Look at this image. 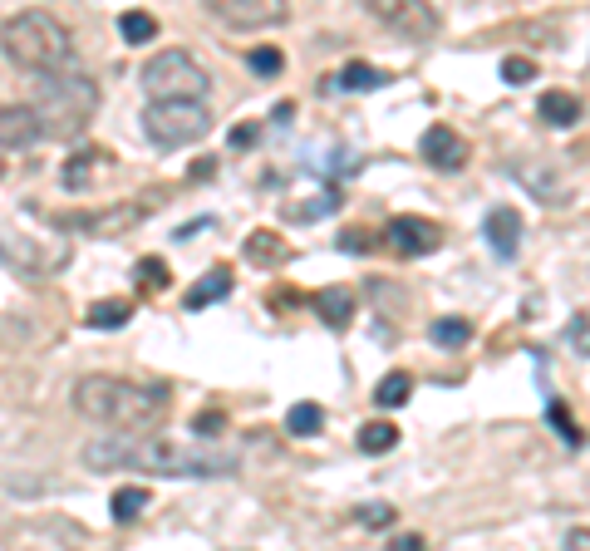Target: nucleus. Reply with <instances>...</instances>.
Instances as JSON below:
<instances>
[{
  "instance_id": "nucleus-24",
  "label": "nucleus",
  "mask_w": 590,
  "mask_h": 551,
  "mask_svg": "<svg viewBox=\"0 0 590 551\" xmlns=\"http://www.w3.org/2000/svg\"><path fill=\"white\" fill-rule=\"evenodd\" d=\"M320 429H325V409L320 404H295L286 414V433H295V438H315Z\"/></svg>"
},
{
  "instance_id": "nucleus-5",
  "label": "nucleus",
  "mask_w": 590,
  "mask_h": 551,
  "mask_svg": "<svg viewBox=\"0 0 590 551\" xmlns=\"http://www.w3.org/2000/svg\"><path fill=\"white\" fill-rule=\"evenodd\" d=\"M138 123H143L148 143H158V148H187V143H197V138L212 133V109H207V99H148Z\"/></svg>"
},
{
  "instance_id": "nucleus-9",
  "label": "nucleus",
  "mask_w": 590,
  "mask_h": 551,
  "mask_svg": "<svg viewBox=\"0 0 590 551\" xmlns=\"http://www.w3.org/2000/svg\"><path fill=\"white\" fill-rule=\"evenodd\" d=\"M418 153H423V163L438 168V173H458V168H468V143H463V133H453L448 123L423 128Z\"/></svg>"
},
{
  "instance_id": "nucleus-37",
  "label": "nucleus",
  "mask_w": 590,
  "mask_h": 551,
  "mask_svg": "<svg viewBox=\"0 0 590 551\" xmlns=\"http://www.w3.org/2000/svg\"><path fill=\"white\" fill-rule=\"evenodd\" d=\"M566 547H590V527H576V532L566 537Z\"/></svg>"
},
{
  "instance_id": "nucleus-11",
  "label": "nucleus",
  "mask_w": 590,
  "mask_h": 551,
  "mask_svg": "<svg viewBox=\"0 0 590 551\" xmlns=\"http://www.w3.org/2000/svg\"><path fill=\"white\" fill-rule=\"evenodd\" d=\"M40 133V114L30 104H0V148H30Z\"/></svg>"
},
{
  "instance_id": "nucleus-6",
  "label": "nucleus",
  "mask_w": 590,
  "mask_h": 551,
  "mask_svg": "<svg viewBox=\"0 0 590 551\" xmlns=\"http://www.w3.org/2000/svg\"><path fill=\"white\" fill-rule=\"evenodd\" d=\"M138 84H143V99H207L212 94V74L187 50H158L138 69Z\"/></svg>"
},
{
  "instance_id": "nucleus-10",
  "label": "nucleus",
  "mask_w": 590,
  "mask_h": 551,
  "mask_svg": "<svg viewBox=\"0 0 590 551\" xmlns=\"http://www.w3.org/2000/svg\"><path fill=\"white\" fill-rule=\"evenodd\" d=\"M384 242L394 246L399 256H428V251H438L443 232H438V222H428V217H394L389 232H384Z\"/></svg>"
},
{
  "instance_id": "nucleus-20",
  "label": "nucleus",
  "mask_w": 590,
  "mask_h": 551,
  "mask_svg": "<svg viewBox=\"0 0 590 551\" xmlns=\"http://www.w3.org/2000/svg\"><path fill=\"white\" fill-rule=\"evenodd\" d=\"M128 320H133V301H94V306H89V325H94V330H123V325H128Z\"/></svg>"
},
{
  "instance_id": "nucleus-19",
  "label": "nucleus",
  "mask_w": 590,
  "mask_h": 551,
  "mask_svg": "<svg viewBox=\"0 0 590 551\" xmlns=\"http://www.w3.org/2000/svg\"><path fill=\"white\" fill-rule=\"evenodd\" d=\"M428 340H433L438 350H458V345H468L472 340V325L463 320V315H443V320L428 325Z\"/></svg>"
},
{
  "instance_id": "nucleus-21",
  "label": "nucleus",
  "mask_w": 590,
  "mask_h": 551,
  "mask_svg": "<svg viewBox=\"0 0 590 551\" xmlns=\"http://www.w3.org/2000/svg\"><path fill=\"white\" fill-rule=\"evenodd\" d=\"M143 507H148V488H118L114 497H109V512H114L118 527L138 522V517H143Z\"/></svg>"
},
{
  "instance_id": "nucleus-17",
  "label": "nucleus",
  "mask_w": 590,
  "mask_h": 551,
  "mask_svg": "<svg viewBox=\"0 0 590 551\" xmlns=\"http://www.w3.org/2000/svg\"><path fill=\"white\" fill-rule=\"evenodd\" d=\"M389 84V74L384 69H374V64H345L335 79H330V89H340V94H364V89H384Z\"/></svg>"
},
{
  "instance_id": "nucleus-2",
  "label": "nucleus",
  "mask_w": 590,
  "mask_h": 551,
  "mask_svg": "<svg viewBox=\"0 0 590 551\" xmlns=\"http://www.w3.org/2000/svg\"><path fill=\"white\" fill-rule=\"evenodd\" d=\"M168 389L163 384H138L123 374H84L74 384V409L89 424H104L118 433H148L168 414Z\"/></svg>"
},
{
  "instance_id": "nucleus-27",
  "label": "nucleus",
  "mask_w": 590,
  "mask_h": 551,
  "mask_svg": "<svg viewBox=\"0 0 590 551\" xmlns=\"http://www.w3.org/2000/svg\"><path fill=\"white\" fill-rule=\"evenodd\" d=\"M133 281H138L143 291H163V286H168V266H163V256H143V261L133 266Z\"/></svg>"
},
{
  "instance_id": "nucleus-16",
  "label": "nucleus",
  "mask_w": 590,
  "mask_h": 551,
  "mask_svg": "<svg viewBox=\"0 0 590 551\" xmlns=\"http://www.w3.org/2000/svg\"><path fill=\"white\" fill-rule=\"evenodd\" d=\"M143 207H118V212H84V217H64V227H94L99 237H118L128 222H138Z\"/></svg>"
},
{
  "instance_id": "nucleus-3",
  "label": "nucleus",
  "mask_w": 590,
  "mask_h": 551,
  "mask_svg": "<svg viewBox=\"0 0 590 551\" xmlns=\"http://www.w3.org/2000/svg\"><path fill=\"white\" fill-rule=\"evenodd\" d=\"M0 50L25 74H55V69L74 64V35L50 10H20L0 25Z\"/></svg>"
},
{
  "instance_id": "nucleus-32",
  "label": "nucleus",
  "mask_w": 590,
  "mask_h": 551,
  "mask_svg": "<svg viewBox=\"0 0 590 551\" xmlns=\"http://www.w3.org/2000/svg\"><path fill=\"white\" fill-rule=\"evenodd\" d=\"M335 246H340V251H350V256H359V251H374V232H369V227H345V232L335 237Z\"/></svg>"
},
{
  "instance_id": "nucleus-25",
  "label": "nucleus",
  "mask_w": 590,
  "mask_h": 551,
  "mask_svg": "<svg viewBox=\"0 0 590 551\" xmlns=\"http://www.w3.org/2000/svg\"><path fill=\"white\" fill-rule=\"evenodd\" d=\"M104 158V148H79L74 158H69V168H64V187L69 192H84L89 187V168Z\"/></svg>"
},
{
  "instance_id": "nucleus-31",
  "label": "nucleus",
  "mask_w": 590,
  "mask_h": 551,
  "mask_svg": "<svg viewBox=\"0 0 590 551\" xmlns=\"http://www.w3.org/2000/svg\"><path fill=\"white\" fill-rule=\"evenodd\" d=\"M546 424L561 433V438H566L571 448H581V429H576V419L566 414V404H556V399H551V404H546Z\"/></svg>"
},
{
  "instance_id": "nucleus-22",
  "label": "nucleus",
  "mask_w": 590,
  "mask_h": 551,
  "mask_svg": "<svg viewBox=\"0 0 590 551\" xmlns=\"http://www.w3.org/2000/svg\"><path fill=\"white\" fill-rule=\"evenodd\" d=\"M118 35H123L128 45H148V40L158 35V20H153L148 10H123V15H118Z\"/></svg>"
},
{
  "instance_id": "nucleus-28",
  "label": "nucleus",
  "mask_w": 590,
  "mask_h": 551,
  "mask_svg": "<svg viewBox=\"0 0 590 551\" xmlns=\"http://www.w3.org/2000/svg\"><path fill=\"white\" fill-rule=\"evenodd\" d=\"M246 256H251V261H281V256H286V242H281L276 232H256V237H246Z\"/></svg>"
},
{
  "instance_id": "nucleus-35",
  "label": "nucleus",
  "mask_w": 590,
  "mask_h": 551,
  "mask_svg": "<svg viewBox=\"0 0 590 551\" xmlns=\"http://www.w3.org/2000/svg\"><path fill=\"white\" fill-rule=\"evenodd\" d=\"M192 429L202 433V438H217V433L227 429V414H222V409H207V414H197V419H192Z\"/></svg>"
},
{
  "instance_id": "nucleus-23",
  "label": "nucleus",
  "mask_w": 590,
  "mask_h": 551,
  "mask_svg": "<svg viewBox=\"0 0 590 551\" xmlns=\"http://www.w3.org/2000/svg\"><path fill=\"white\" fill-rule=\"evenodd\" d=\"M359 448H364V453H389V448H399V429H394L389 419H369V424L359 429Z\"/></svg>"
},
{
  "instance_id": "nucleus-33",
  "label": "nucleus",
  "mask_w": 590,
  "mask_h": 551,
  "mask_svg": "<svg viewBox=\"0 0 590 551\" xmlns=\"http://www.w3.org/2000/svg\"><path fill=\"white\" fill-rule=\"evenodd\" d=\"M531 74H536V64H531L527 55H507V60H502V79H507L512 89H517V84H531Z\"/></svg>"
},
{
  "instance_id": "nucleus-38",
  "label": "nucleus",
  "mask_w": 590,
  "mask_h": 551,
  "mask_svg": "<svg viewBox=\"0 0 590 551\" xmlns=\"http://www.w3.org/2000/svg\"><path fill=\"white\" fill-rule=\"evenodd\" d=\"M418 547H423L418 537H399V542H394V551H418Z\"/></svg>"
},
{
  "instance_id": "nucleus-26",
  "label": "nucleus",
  "mask_w": 590,
  "mask_h": 551,
  "mask_svg": "<svg viewBox=\"0 0 590 551\" xmlns=\"http://www.w3.org/2000/svg\"><path fill=\"white\" fill-rule=\"evenodd\" d=\"M246 64H251V74H256V79H276V74L286 69V55H281L276 45H256V50L246 55Z\"/></svg>"
},
{
  "instance_id": "nucleus-12",
  "label": "nucleus",
  "mask_w": 590,
  "mask_h": 551,
  "mask_svg": "<svg viewBox=\"0 0 590 551\" xmlns=\"http://www.w3.org/2000/svg\"><path fill=\"white\" fill-rule=\"evenodd\" d=\"M487 246H492L502 261L517 256V246H522V212H517V207H492V212H487Z\"/></svg>"
},
{
  "instance_id": "nucleus-7",
  "label": "nucleus",
  "mask_w": 590,
  "mask_h": 551,
  "mask_svg": "<svg viewBox=\"0 0 590 551\" xmlns=\"http://www.w3.org/2000/svg\"><path fill=\"white\" fill-rule=\"evenodd\" d=\"M364 10H369L389 35L413 40V45H423V40L438 35V10H433L428 0H364Z\"/></svg>"
},
{
  "instance_id": "nucleus-14",
  "label": "nucleus",
  "mask_w": 590,
  "mask_h": 551,
  "mask_svg": "<svg viewBox=\"0 0 590 551\" xmlns=\"http://www.w3.org/2000/svg\"><path fill=\"white\" fill-rule=\"evenodd\" d=\"M310 306H315V315H320L330 330H345V325L354 320V296L345 291V286H325V291H315Z\"/></svg>"
},
{
  "instance_id": "nucleus-13",
  "label": "nucleus",
  "mask_w": 590,
  "mask_h": 551,
  "mask_svg": "<svg viewBox=\"0 0 590 551\" xmlns=\"http://www.w3.org/2000/svg\"><path fill=\"white\" fill-rule=\"evenodd\" d=\"M536 114L546 128H571V123L581 119V99L571 94V89H546L541 99H536Z\"/></svg>"
},
{
  "instance_id": "nucleus-18",
  "label": "nucleus",
  "mask_w": 590,
  "mask_h": 551,
  "mask_svg": "<svg viewBox=\"0 0 590 551\" xmlns=\"http://www.w3.org/2000/svg\"><path fill=\"white\" fill-rule=\"evenodd\" d=\"M413 394V374H404V369H389L379 384H374V404L379 409H404Z\"/></svg>"
},
{
  "instance_id": "nucleus-36",
  "label": "nucleus",
  "mask_w": 590,
  "mask_h": 551,
  "mask_svg": "<svg viewBox=\"0 0 590 551\" xmlns=\"http://www.w3.org/2000/svg\"><path fill=\"white\" fill-rule=\"evenodd\" d=\"M256 143V123H236L232 128V148H251Z\"/></svg>"
},
{
  "instance_id": "nucleus-15",
  "label": "nucleus",
  "mask_w": 590,
  "mask_h": 551,
  "mask_svg": "<svg viewBox=\"0 0 590 551\" xmlns=\"http://www.w3.org/2000/svg\"><path fill=\"white\" fill-rule=\"evenodd\" d=\"M222 296H232V266H212L187 296H182V306L187 310H207L212 301H222Z\"/></svg>"
},
{
  "instance_id": "nucleus-8",
  "label": "nucleus",
  "mask_w": 590,
  "mask_h": 551,
  "mask_svg": "<svg viewBox=\"0 0 590 551\" xmlns=\"http://www.w3.org/2000/svg\"><path fill=\"white\" fill-rule=\"evenodd\" d=\"M202 5H207V15H217L232 30H271L291 15L286 0H202Z\"/></svg>"
},
{
  "instance_id": "nucleus-4",
  "label": "nucleus",
  "mask_w": 590,
  "mask_h": 551,
  "mask_svg": "<svg viewBox=\"0 0 590 551\" xmlns=\"http://www.w3.org/2000/svg\"><path fill=\"white\" fill-rule=\"evenodd\" d=\"M40 114V133L45 138H79L89 119L99 114V84L84 74V69H55L40 79V94L30 104Z\"/></svg>"
},
{
  "instance_id": "nucleus-29",
  "label": "nucleus",
  "mask_w": 590,
  "mask_h": 551,
  "mask_svg": "<svg viewBox=\"0 0 590 551\" xmlns=\"http://www.w3.org/2000/svg\"><path fill=\"white\" fill-rule=\"evenodd\" d=\"M517 178H522L527 187H531V183L541 187V192H536L541 202H561V197H566V192H561V183H556L551 173H541V168H527V163H517Z\"/></svg>"
},
{
  "instance_id": "nucleus-30",
  "label": "nucleus",
  "mask_w": 590,
  "mask_h": 551,
  "mask_svg": "<svg viewBox=\"0 0 590 551\" xmlns=\"http://www.w3.org/2000/svg\"><path fill=\"white\" fill-rule=\"evenodd\" d=\"M566 345L576 350V355H586L590 360V306H581L571 315V325H566Z\"/></svg>"
},
{
  "instance_id": "nucleus-34",
  "label": "nucleus",
  "mask_w": 590,
  "mask_h": 551,
  "mask_svg": "<svg viewBox=\"0 0 590 551\" xmlns=\"http://www.w3.org/2000/svg\"><path fill=\"white\" fill-rule=\"evenodd\" d=\"M354 522H359V527H394V507L369 502V507H359V512H354Z\"/></svg>"
},
{
  "instance_id": "nucleus-1",
  "label": "nucleus",
  "mask_w": 590,
  "mask_h": 551,
  "mask_svg": "<svg viewBox=\"0 0 590 551\" xmlns=\"http://www.w3.org/2000/svg\"><path fill=\"white\" fill-rule=\"evenodd\" d=\"M84 463L94 473H148V478H227L236 473V458L212 453V448H187L173 438H153V433H118L114 438H94L84 443Z\"/></svg>"
}]
</instances>
